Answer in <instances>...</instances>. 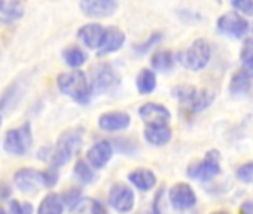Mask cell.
I'll return each mask as SVG.
<instances>
[{"instance_id": "7a4b0ae2", "label": "cell", "mask_w": 253, "mask_h": 214, "mask_svg": "<svg viewBox=\"0 0 253 214\" xmlns=\"http://www.w3.org/2000/svg\"><path fill=\"white\" fill-rule=\"evenodd\" d=\"M174 97L182 103L183 109L191 112V113H197L204 110L206 107H209L214 98L213 91L210 89H197L191 85H182L174 88L173 91Z\"/></svg>"}, {"instance_id": "836d02e7", "label": "cell", "mask_w": 253, "mask_h": 214, "mask_svg": "<svg viewBox=\"0 0 253 214\" xmlns=\"http://www.w3.org/2000/svg\"><path fill=\"white\" fill-rule=\"evenodd\" d=\"M43 177H45V184H46V187H52V186L57 183V178H58V174H57V171H55V167H52V168L43 171Z\"/></svg>"}, {"instance_id": "9a60e30c", "label": "cell", "mask_w": 253, "mask_h": 214, "mask_svg": "<svg viewBox=\"0 0 253 214\" xmlns=\"http://www.w3.org/2000/svg\"><path fill=\"white\" fill-rule=\"evenodd\" d=\"M112 155H113L112 144L107 140H101L89 147L86 153V159L94 168H103L110 161Z\"/></svg>"}, {"instance_id": "6da1fadb", "label": "cell", "mask_w": 253, "mask_h": 214, "mask_svg": "<svg viewBox=\"0 0 253 214\" xmlns=\"http://www.w3.org/2000/svg\"><path fill=\"white\" fill-rule=\"evenodd\" d=\"M57 85L63 94L69 95L70 98L82 104L88 103L92 94L91 82L82 70H72L58 74Z\"/></svg>"}, {"instance_id": "ba28073f", "label": "cell", "mask_w": 253, "mask_h": 214, "mask_svg": "<svg viewBox=\"0 0 253 214\" xmlns=\"http://www.w3.org/2000/svg\"><path fill=\"white\" fill-rule=\"evenodd\" d=\"M109 204L118 213H130L134 207V193L124 183H115L109 190Z\"/></svg>"}, {"instance_id": "f35d334b", "label": "cell", "mask_w": 253, "mask_h": 214, "mask_svg": "<svg viewBox=\"0 0 253 214\" xmlns=\"http://www.w3.org/2000/svg\"><path fill=\"white\" fill-rule=\"evenodd\" d=\"M211 214H229V213H226V211H213Z\"/></svg>"}, {"instance_id": "7c38bea8", "label": "cell", "mask_w": 253, "mask_h": 214, "mask_svg": "<svg viewBox=\"0 0 253 214\" xmlns=\"http://www.w3.org/2000/svg\"><path fill=\"white\" fill-rule=\"evenodd\" d=\"M139 115L146 125H169L170 112L160 103H146L140 107Z\"/></svg>"}, {"instance_id": "4dcf8cb0", "label": "cell", "mask_w": 253, "mask_h": 214, "mask_svg": "<svg viewBox=\"0 0 253 214\" xmlns=\"http://www.w3.org/2000/svg\"><path fill=\"white\" fill-rule=\"evenodd\" d=\"M9 210L11 214H33V205L26 201H12Z\"/></svg>"}, {"instance_id": "603a6c76", "label": "cell", "mask_w": 253, "mask_h": 214, "mask_svg": "<svg viewBox=\"0 0 253 214\" xmlns=\"http://www.w3.org/2000/svg\"><path fill=\"white\" fill-rule=\"evenodd\" d=\"M70 214H106V211L98 201L92 198H82L72 207Z\"/></svg>"}, {"instance_id": "8fae6325", "label": "cell", "mask_w": 253, "mask_h": 214, "mask_svg": "<svg viewBox=\"0 0 253 214\" xmlns=\"http://www.w3.org/2000/svg\"><path fill=\"white\" fill-rule=\"evenodd\" d=\"M169 198H170L171 205L176 210H188L194 207L197 202V195L194 189L188 183H183V181L171 186V189L169 190Z\"/></svg>"}, {"instance_id": "d6a6232c", "label": "cell", "mask_w": 253, "mask_h": 214, "mask_svg": "<svg viewBox=\"0 0 253 214\" xmlns=\"http://www.w3.org/2000/svg\"><path fill=\"white\" fill-rule=\"evenodd\" d=\"M61 198H63V202H64V204L73 207L76 202L81 201V190H79V189H70V190H67L66 193H63Z\"/></svg>"}, {"instance_id": "4316f807", "label": "cell", "mask_w": 253, "mask_h": 214, "mask_svg": "<svg viewBox=\"0 0 253 214\" xmlns=\"http://www.w3.org/2000/svg\"><path fill=\"white\" fill-rule=\"evenodd\" d=\"M20 100H21V91L18 89L17 85H12L11 88L6 89L5 95L2 97V101H0V109L2 110L14 109Z\"/></svg>"}, {"instance_id": "277c9868", "label": "cell", "mask_w": 253, "mask_h": 214, "mask_svg": "<svg viewBox=\"0 0 253 214\" xmlns=\"http://www.w3.org/2000/svg\"><path fill=\"white\" fill-rule=\"evenodd\" d=\"M33 143V133L29 122L18 128H12L5 134L3 150L14 156H23L29 152Z\"/></svg>"}, {"instance_id": "30bf717a", "label": "cell", "mask_w": 253, "mask_h": 214, "mask_svg": "<svg viewBox=\"0 0 253 214\" xmlns=\"http://www.w3.org/2000/svg\"><path fill=\"white\" fill-rule=\"evenodd\" d=\"M217 29L225 35L240 39L249 32V23L238 12H228L217 20Z\"/></svg>"}, {"instance_id": "3957f363", "label": "cell", "mask_w": 253, "mask_h": 214, "mask_svg": "<svg viewBox=\"0 0 253 214\" xmlns=\"http://www.w3.org/2000/svg\"><path fill=\"white\" fill-rule=\"evenodd\" d=\"M82 146V131H78V130H67L64 131L58 142H57V146L52 152V167H61L64 164H67L73 155L81 149Z\"/></svg>"}, {"instance_id": "7402d4cb", "label": "cell", "mask_w": 253, "mask_h": 214, "mask_svg": "<svg viewBox=\"0 0 253 214\" xmlns=\"http://www.w3.org/2000/svg\"><path fill=\"white\" fill-rule=\"evenodd\" d=\"M63 210H64V202L61 195L48 193L42 199L38 208V214H63Z\"/></svg>"}, {"instance_id": "5bb4252c", "label": "cell", "mask_w": 253, "mask_h": 214, "mask_svg": "<svg viewBox=\"0 0 253 214\" xmlns=\"http://www.w3.org/2000/svg\"><path fill=\"white\" fill-rule=\"evenodd\" d=\"M130 122H131L130 115L125 112H107L98 118V127L109 133L122 131L125 128H128Z\"/></svg>"}, {"instance_id": "d4e9b609", "label": "cell", "mask_w": 253, "mask_h": 214, "mask_svg": "<svg viewBox=\"0 0 253 214\" xmlns=\"http://www.w3.org/2000/svg\"><path fill=\"white\" fill-rule=\"evenodd\" d=\"M174 58H173V52L171 51H157L152 55L151 64L155 70L158 71H167L173 67Z\"/></svg>"}, {"instance_id": "ffe728a7", "label": "cell", "mask_w": 253, "mask_h": 214, "mask_svg": "<svg viewBox=\"0 0 253 214\" xmlns=\"http://www.w3.org/2000/svg\"><path fill=\"white\" fill-rule=\"evenodd\" d=\"M130 181L140 190H149L155 186L157 177L155 174L148 168H136L128 174Z\"/></svg>"}, {"instance_id": "8d00e7d4", "label": "cell", "mask_w": 253, "mask_h": 214, "mask_svg": "<svg viewBox=\"0 0 253 214\" xmlns=\"http://www.w3.org/2000/svg\"><path fill=\"white\" fill-rule=\"evenodd\" d=\"M137 214H160L157 208H149V210H145V211H140Z\"/></svg>"}, {"instance_id": "f546056e", "label": "cell", "mask_w": 253, "mask_h": 214, "mask_svg": "<svg viewBox=\"0 0 253 214\" xmlns=\"http://www.w3.org/2000/svg\"><path fill=\"white\" fill-rule=\"evenodd\" d=\"M237 178L243 183H253V161L246 162V164L238 167Z\"/></svg>"}, {"instance_id": "74e56055", "label": "cell", "mask_w": 253, "mask_h": 214, "mask_svg": "<svg viewBox=\"0 0 253 214\" xmlns=\"http://www.w3.org/2000/svg\"><path fill=\"white\" fill-rule=\"evenodd\" d=\"M249 39H253V24L252 26H249Z\"/></svg>"}, {"instance_id": "d6986e66", "label": "cell", "mask_w": 253, "mask_h": 214, "mask_svg": "<svg viewBox=\"0 0 253 214\" xmlns=\"http://www.w3.org/2000/svg\"><path fill=\"white\" fill-rule=\"evenodd\" d=\"M145 139L152 146H164L171 139V128L169 125H146Z\"/></svg>"}, {"instance_id": "9c48e42d", "label": "cell", "mask_w": 253, "mask_h": 214, "mask_svg": "<svg viewBox=\"0 0 253 214\" xmlns=\"http://www.w3.org/2000/svg\"><path fill=\"white\" fill-rule=\"evenodd\" d=\"M91 88L95 92H104L109 91L113 85H116L118 77L113 71V69L107 63L95 64L91 70Z\"/></svg>"}, {"instance_id": "60d3db41", "label": "cell", "mask_w": 253, "mask_h": 214, "mask_svg": "<svg viewBox=\"0 0 253 214\" xmlns=\"http://www.w3.org/2000/svg\"><path fill=\"white\" fill-rule=\"evenodd\" d=\"M0 214H8V213H6V211H5L3 208H0Z\"/></svg>"}, {"instance_id": "484cf974", "label": "cell", "mask_w": 253, "mask_h": 214, "mask_svg": "<svg viewBox=\"0 0 253 214\" xmlns=\"http://www.w3.org/2000/svg\"><path fill=\"white\" fill-rule=\"evenodd\" d=\"M63 58L66 64H69L73 69H78L86 61V54L78 46H69L67 49L63 51Z\"/></svg>"}, {"instance_id": "f1b7e54d", "label": "cell", "mask_w": 253, "mask_h": 214, "mask_svg": "<svg viewBox=\"0 0 253 214\" xmlns=\"http://www.w3.org/2000/svg\"><path fill=\"white\" fill-rule=\"evenodd\" d=\"M240 58L243 61L244 69H247L249 71L253 73V39H247L244 42V46L241 49Z\"/></svg>"}, {"instance_id": "5b68a950", "label": "cell", "mask_w": 253, "mask_h": 214, "mask_svg": "<svg viewBox=\"0 0 253 214\" xmlns=\"http://www.w3.org/2000/svg\"><path fill=\"white\" fill-rule=\"evenodd\" d=\"M211 57V46L206 39H197L182 55L180 60L183 66L192 71H200L203 70Z\"/></svg>"}, {"instance_id": "ac0fdd59", "label": "cell", "mask_w": 253, "mask_h": 214, "mask_svg": "<svg viewBox=\"0 0 253 214\" xmlns=\"http://www.w3.org/2000/svg\"><path fill=\"white\" fill-rule=\"evenodd\" d=\"M252 80H253V73L249 71L247 69H240L237 70L229 82V91L232 95H243L246 92H249L250 86H252Z\"/></svg>"}, {"instance_id": "e575fe53", "label": "cell", "mask_w": 253, "mask_h": 214, "mask_svg": "<svg viewBox=\"0 0 253 214\" xmlns=\"http://www.w3.org/2000/svg\"><path fill=\"white\" fill-rule=\"evenodd\" d=\"M238 214H253V199L243 202V205L238 210Z\"/></svg>"}, {"instance_id": "d590c367", "label": "cell", "mask_w": 253, "mask_h": 214, "mask_svg": "<svg viewBox=\"0 0 253 214\" xmlns=\"http://www.w3.org/2000/svg\"><path fill=\"white\" fill-rule=\"evenodd\" d=\"M11 195V189L8 184H0V198H8Z\"/></svg>"}, {"instance_id": "cb8c5ba5", "label": "cell", "mask_w": 253, "mask_h": 214, "mask_svg": "<svg viewBox=\"0 0 253 214\" xmlns=\"http://www.w3.org/2000/svg\"><path fill=\"white\" fill-rule=\"evenodd\" d=\"M136 83H137V89L140 94H151L155 86H157V74L155 71L149 70V69H142L140 73L137 74V79H136Z\"/></svg>"}, {"instance_id": "44dd1931", "label": "cell", "mask_w": 253, "mask_h": 214, "mask_svg": "<svg viewBox=\"0 0 253 214\" xmlns=\"http://www.w3.org/2000/svg\"><path fill=\"white\" fill-rule=\"evenodd\" d=\"M24 15V5L21 2H0V23L11 24Z\"/></svg>"}, {"instance_id": "e0dca14e", "label": "cell", "mask_w": 253, "mask_h": 214, "mask_svg": "<svg viewBox=\"0 0 253 214\" xmlns=\"http://www.w3.org/2000/svg\"><path fill=\"white\" fill-rule=\"evenodd\" d=\"M124 43H125V33L118 27H107L104 30V36L98 49L101 54H112L121 49Z\"/></svg>"}, {"instance_id": "8992f818", "label": "cell", "mask_w": 253, "mask_h": 214, "mask_svg": "<svg viewBox=\"0 0 253 214\" xmlns=\"http://www.w3.org/2000/svg\"><path fill=\"white\" fill-rule=\"evenodd\" d=\"M220 174V153L219 150H209L204 156V159L191 164L188 168V176L198 180H211Z\"/></svg>"}, {"instance_id": "83f0119b", "label": "cell", "mask_w": 253, "mask_h": 214, "mask_svg": "<svg viewBox=\"0 0 253 214\" xmlns=\"http://www.w3.org/2000/svg\"><path fill=\"white\" fill-rule=\"evenodd\" d=\"M75 176L82 181V183H91L94 178V173L91 170V167L85 162V161H78L75 165Z\"/></svg>"}, {"instance_id": "2e32d148", "label": "cell", "mask_w": 253, "mask_h": 214, "mask_svg": "<svg viewBox=\"0 0 253 214\" xmlns=\"http://www.w3.org/2000/svg\"><path fill=\"white\" fill-rule=\"evenodd\" d=\"M104 30L106 29L103 26L97 23H91V24H85L84 27H81L78 32V36L86 48L98 49L104 36Z\"/></svg>"}, {"instance_id": "52a82bcc", "label": "cell", "mask_w": 253, "mask_h": 214, "mask_svg": "<svg viewBox=\"0 0 253 214\" xmlns=\"http://www.w3.org/2000/svg\"><path fill=\"white\" fill-rule=\"evenodd\" d=\"M14 183L23 193H36L42 187H46L42 171L35 168H21L14 174Z\"/></svg>"}, {"instance_id": "ab89813d", "label": "cell", "mask_w": 253, "mask_h": 214, "mask_svg": "<svg viewBox=\"0 0 253 214\" xmlns=\"http://www.w3.org/2000/svg\"><path fill=\"white\" fill-rule=\"evenodd\" d=\"M2 124H3V118H2V115H0V128H2Z\"/></svg>"}, {"instance_id": "1f68e13d", "label": "cell", "mask_w": 253, "mask_h": 214, "mask_svg": "<svg viewBox=\"0 0 253 214\" xmlns=\"http://www.w3.org/2000/svg\"><path fill=\"white\" fill-rule=\"evenodd\" d=\"M231 5L237 12L253 17V0H234Z\"/></svg>"}, {"instance_id": "4fadbf2b", "label": "cell", "mask_w": 253, "mask_h": 214, "mask_svg": "<svg viewBox=\"0 0 253 214\" xmlns=\"http://www.w3.org/2000/svg\"><path fill=\"white\" fill-rule=\"evenodd\" d=\"M81 11L86 17L92 18H104L115 14L118 9V3L115 0H85L79 3Z\"/></svg>"}]
</instances>
